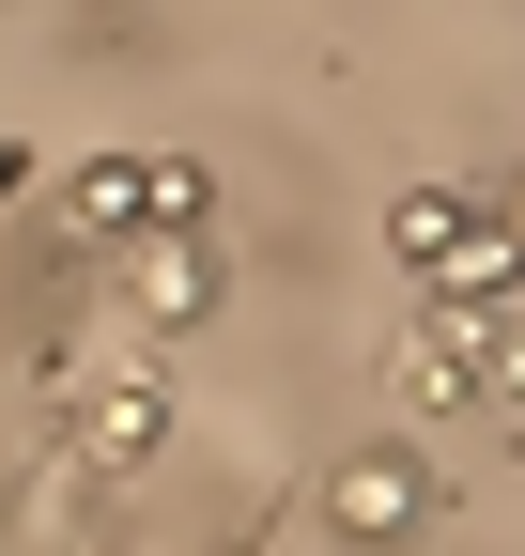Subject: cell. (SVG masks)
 Returning <instances> with one entry per match:
<instances>
[{"label":"cell","mask_w":525,"mask_h":556,"mask_svg":"<svg viewBox=\"0 0 525 556\" xmlns=\"http://www.w3.org/2000/svg\"><path fill=\"white\" fill-rule=\"evenodd\" d=\"M62 433H78V464H155V448H170V371L140 356V340H108V371L78 387Z\"/></svg>","instance_id":"cell-1"},{"label":"cell","mask_w":525,"mask_h":556,"mask_svg":"<svg viewBox=\"0 0 525 556\" xmlns=\"http://www.w3.org/2000/svg\"><path fill=\"white\" fill-rule=\"evenodd\" d=\"M324 526L371 541V556H386V541H418V526H433V464H418V448H356L341 479H324Z\"/></svg>","instance_id":"cell-2"},{"label":"cell","mask_w":525,"mask_h":556,"mask_svg":"<svg viewBox=\"0 0 525 556\" xmlns=\"http://www.w3.org/2000/svg\"><path fill=\"white\" fill-rule=\"evenodd\" d=\"M124 309H140V340H185L217 309V248L202 232H140V248H124Z\"/></svg>","instance_id":"cell-3"},{"label":"cell","mask_w":525,"mask_h":556,"mask_svg":"<svg viewBox=\"0 0 525 556\" xmlns=\"http://www.w3.org/2000/svg\"><path fill=\"white\" fill-rule=\"evenodd\" d=\"M62 232H78V248H140V232H170V201H155V155H93L78 186H62Z\"/></svg>","instance_id":"cell-4"},{"label":"cell","mask_w":525,"mask_h":556,"mask_svg":"<svg viewBox=\"0 0 525 556\" xmlns=\"http://www.w3.org/2000/svg\"><path fill=\"white\" fill-rule=\"evenodd\" d=\"M386 402H402V417H448V402H479V371H464V325H402V340H386Z\"/></svg>","instance_id":"cell-5"},{"label":"cell","mask_w":525,"mask_h":556,"mask_svg":"<svg viewBox=\"0 0 525 556\" xmlns=\"http://www.w3.org/2000/svg\"><path fill=\"white\" fill-rule=\"evenodd\" d=\"M464 232H479V201H464V186H402V201H386V248H402L418 278H433L448 248H464Z\"/></svg>","instance_id":"cell-6"},{"label":"cell","mask_w":525,"mask_h":556,"mask_svg":"<svg viewBox=\"0 0 525 556\" xmlns=\"http://www.w3.org/2000/svg\"><path fill=\"white\" fill-rule=\"evenodd\" d=\"M495 217H510V248H525V186H510V201H495Z\"/></svg>","instance_id":"cell-7"},{"label":"cell","mask_w":525,"mask_h":556,"mask_svg":"<svg viewBox=\"0 0 525 556\" xmlns=\"http://www.w3.org/2000/svg\"><path fill=\"white\" fill-rule=\"evenodd\" d=\"M62 556H108V541H62Z\"/></svg>","instance_id":"cell-8"}]
</instances>
